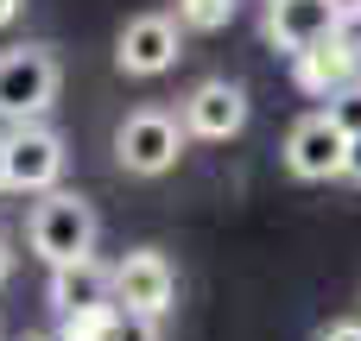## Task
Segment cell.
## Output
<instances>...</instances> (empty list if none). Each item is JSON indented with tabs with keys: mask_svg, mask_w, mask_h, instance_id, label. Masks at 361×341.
Masks as SVG:
<instances>
[{
	"mask_svg": "<svg viewBox=\"0 0 361 341\" xmlns=\"http://www.w3.org/2000/svg\"><path fill=\"white\" fill-rule=\"evenodd\" d=\"M95 234H102V215L89 196L76 190H51L32 202L25 215V247L44 259V266H76V259H95Z\"/></svg>",
	"mask_w": 361,
	"mask_h": 341,
	"instance_id": "1",
	"label": "cell"
},
{
	"mask_svg": "<svg viewBox=\"0 0 361 341\" xmlns=\"http://www.w3.org/2000/svg\"><path fill=\"white\" fill-rule=\"evenodd\" d=\"M184 120L165 114V108H133L121 127H114V165L127 177H165L178 158H184Z\"/></svg>",
	"mask_w": 361,
	"mask_h": 341,
	"instance_id": "2",
	"label": "cell"
},
{
	"mask_svg": "<svg viewBox=\"0 0 361 341\" xmlns=\"http://www.w3.org/2000/svg\"><path fill=\"white\" fill-rule=\"evenodd\" d=\"M70 152L63 139L44 127V120H25V127H6L0 133V184L19 190V196H51L57 177H63Z\"/></svg>",
	"mask_w": 361,
	"mask_h": 341,
	"instance_id": "3",
	"label": "cell"
},
{
	"mask_svg": "<svg viewBox=\"0 0 361 341\" xmlns=\"http://www.w3.org/2000/svg\"><path fill=\"white\" fill-rule=\"evenodd\" d=\"M57 82H63V70H57V57H51L44 44L6 51V57H0V120H6V127L38 120V114L57 101Z\"/></svg>",
	"mask_w": 361,
	"mask_h": 341,
	"instance_id": "4",
	"label": "cell"
},
{
	"mask_svg": "<svg viewBox=\"0 0 361 341\" xmlns=\"http://www.w3.org/2000/svg\"><path fill=\"white\" fill-rule=\"evenodd\" d=\"M279 158H286V171H292L298 184H330V177H343V171H349V133L317 108V114L292 120V133H286Z\"/></svg>",
	"mask_w": 361,
	"mask_h": 341,
	"instance_id": "5",
	"label": "cell"
},
{
	"mask_svg": "<svg viewBox=\"0 0 361 341\" xmlns=\"http://www.w3.org/2000/svg\"><path fill=\"white\" fill-rule=\"evenodd\" d=\"M178 297V266L159 253V247H133L121 266H114V304L121 310H140V316H165Z\"/></svg>",
	"mask_w": 361,
	"mask_h": 341,
	"instance_id": "6",
	"label": "cell"
},
{
	"mask_svg": "<svg viewBox=\"0 0 361 341\" xmlns=\"http://www.w3.org/2000/svg\"><path fill=\"white\" fill-rule=\"evenodd\" d=\"M178 44H184V32L171 13H140L114 38V70L121 76H165L178 63Z\"/></svg>",
	"mask_w": 361,
	"mask_h": 341,
	"instance_id": "7",
	"label": "cell"
},
{
	"mask_svg": "<svg viewBox=\"0 0 361 341\" xmlns=\"http://www.w3.org/2000/svg\"><path fill=\"white\" fill-rule=\"evenodd\" d=\"M260 32H267V44L305 57L311 44H324V38L343 32V0H267Z\"/></svg>",
	"mask_w": 361,
	"mask_h": 341,
	"instance_id": "8",
	"label": "cell"
},
{
	"mask_svg": "<svg viewBox=\"0 0 361 341\" xmlns=\"http://www.w3.org/2000/svg\"><path fill=\"white\" fill-rule=\"evenodd\" d=\"M292 82H298L311 101H336L343 89H355V82H361V38L336 32V38L311 44L305 57H292Z\"/></svg>",
	"mask_w": 361,
	"mask_h": 341,
	"instance_id": "9",
	"label": "cell"
},
{
	"mask_svg": "<svg viewBox=\"0 0 361 341\" xmlns=\"http://www.w3.org/2000/svg\"><path fill=\"white\" fill-rule=\"evenodd\" d=\"M178 120H184L190 139H235L247 127V89L228 82V76H209V82H197L184 95V114Z\"/></svg>",
	"mask_w": 361,
	"mask_h": 341,
	"instance_id": "10",
	"label": "cell"
},
{
	"mask_svg": "<svg viewBox=\"0 0 361 341\" xmlns=\"http://www.w3.org/2000/svg\"><path fill=\"white\" fill-rule=\"evenodd\" d=\"M44 297H51V310H57V316H76V310H108V304H114V266H102V259L51 266Z\"/></svg>",
	"mask_w": 361,
	"mask_h": 341,
	"instance_id": "11",
	"label": "cell"
},
{
	"mask_svg": "<svg viewBox=\"0 0 361 341\" xmlns=\"http://www.w3.org/2000/svg\"><path fill=\"white\" fill-rule=\"evenodd\" d=\"M235 19V0H178V25L190 32H222Z\"/></svg>",
	"mask_w": 361,
	"mask_h": 341,
	"instance_id": "12",
	"label": "cell"
},
{
	"mask_svg": "<svg viewBox=\"0 0 361 341\" xmlns=\"http://www.w3.org/2000/svg\"><path fill=\"white\" fill-rule=\"evenodd\" d=\"M95 341H159V323H152V316H140V310H121V304H114Z\"/></svg>",
	"mask_w": 361,
	"mask_h": 341,
	"instance_id": "13",
	"label": "cell"
},
{
	"mask_svg": "<svg viewBox=\"0 0 361 341\" xmlns=\"http://www.w3.org/2000/svg\"><path fill=\"white\" fill-rule=\"evenodd\" d=\"M324 114H330L349 139H361V82H355V89H343L336 101H324Z\"/></svg>",
	"mask_w": 361,
	"mask_h": 341,
	"instance_id": "14",
	"label": "cell"
},
{
	"mask_svg": "<svg viewBox=\"0 0 361 341\" xmlns=\"http://www.w3.org/2000/svg\"><path fill=\"white\" fill-rule=\"evenodd\" d=\"M317 341H361V323H330Z\"/></svg>",
	"mask_w": 361,
	"mask_h": 341,
	"instance_id": "15",
	"label": "cell"
},
{
	"mask_svg": "<svg viewBox=\"0 0 361 341\" xmlns=\"http://www.w3.org/2000/svg\"><path fill=\"white\" fill-rule=\"evenodd\" d=\"M349 184H361V139H349V171H343Z\"/></svg>",
	"mask_w": 361,
	"mask_h": 341,
	"instance_id": "16",
	"label": "cell"
},
{
	"mask_svg": "<svg viewBox=\"0 0 361 341\" xmlns=\"http://www.w3.org/2000/svg\"><path fill=\"white\" fill-rule=\"evenodd\" d=\"M6 272H13V253H6V240H0V285H6Z\"/></svg>",
	"mask_w": 361,
	"mask_h": 341,
	"instance_id": "17",
	"label": "cell"
},
{
	"mask_svg": "<svg viewBox=\"0 0 361 341\" xmlns=\"http://www.w3.org/2000/svg\"><path fill=\"white\" fill-rule=\"evenodd\" d=\"M13 13H19V0H0V25H13Z\"/></svg>",
	"mask_w": 361,
	"mask_h": 341,
	"instance_id": "18",
	"label": "cell"
},
{
	"mask_svg": "<svg viewBox=\"0 0 361 341\" xmlns=\"http://www.w3.org/2000/svg\"><path fill=\"white\" fill-rule=\"evenodd\" d=\"M19 341H57V335H19Z\"/></svg>",
	"mask_w": 361,
	"mask_h": 341,
	"instance_id": "19",
	"label": "cell"
},
{
	"mask_svg": "<svg viewBox=\"0 0 361 341\" xmlns=\"http://www.w3.org/2000/svg\"><path fill=\"white\" fill-rule=\"evenodd\" d=\"M0 190H6V184H0Z\"/></svg>",
	"mask_w": 361,
	"mask_h": 341,
	"instance_id": "20",
	"label": "cell"
}]
</instances>
